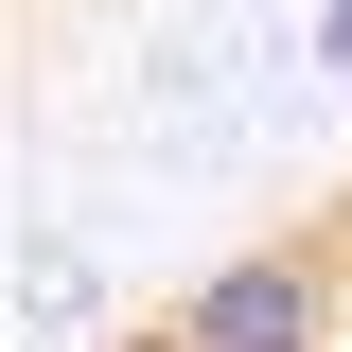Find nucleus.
<instances>
[{"instance_id":"obj_1","label":"nucleus","mask_w":352,"mask_h":352,"mask_svg":"<svg viewBox=\"0 0 352 352\" xmlns=\"http://www.w3.org/2000/svg\"><path fill=\"white\" fill-rule=\"evenodd\" d=\"M335 335H352V212L264 229V247H229L176 317H141V352H335Z\"/></svg>"}]
</instances>
